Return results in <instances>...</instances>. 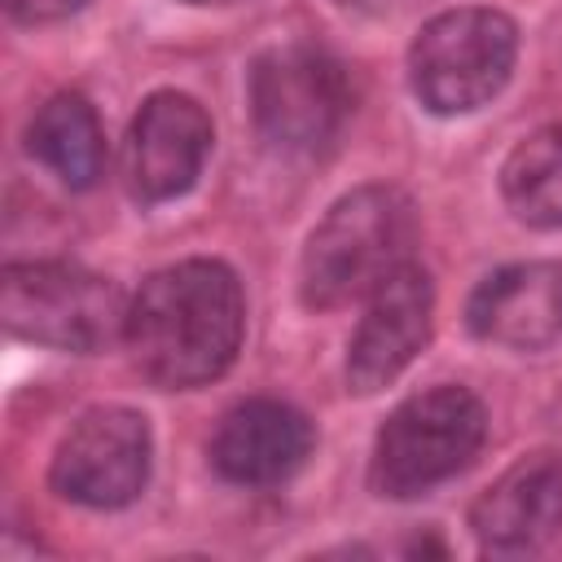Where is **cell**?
<instances>
[{
  "label": "cell",
  "instance_id": "obj_9",
  "mask_svg": "<svg viewBox=\"0 0 562 562\" xmlns=\"http://www.w3.org/2000/svg\"><path fill=\"white\" fill-rule=\"evenodd\" d=\"M430 312H435V285L430 272L413 259L369 294V307L347 347V386L356 395H373L386 382H395L426 347Z\"/></svg>",
  "mask_w": 562,
  "mask_h": 562
},
{
  "label": "cell",
  "instance_id": "obj_6",
  "mask_svg": "<svg viewBox=\"0 0 562 562\" xmlns=\"http://www.w3.org/2000/svg\"><path fill=\"white\" fill-rule=\"evenodd\" d=\"M351 79L338 57L312 44H281L250 66V114L277 154H321L351 114Z\"/></svg>",
  "mask_w": 562,
  "mask_h": 562
},
{
  "label": "cell",
  "instance_id": "obj_5",
  "mask_svg": "<svg viewBox=\"0 0 562 562\" xmlns=\"http://www.w3.org/2000/svg\"><path fill=\"white\" fill-rule=\"evenodd\" d=\"M518 26L496 9H448L408 48V88L430 114L487 105L514 70Z\"/></svg>",
  "mask_w": 562,
  "mask_h": 562
},
{
  "label": "cell",
  "instance_id": "obj_3",
  "mask_svg": "<svg viewBox=\"0 0 562 562\" xmlns=\"http://www.w3.org/2000/svg\"><path fill=\"white\" fill-rule=\"evenodd\" d=\"M487 439V413L465 386H430L391 408L373 439L369 487L386 501H413L461 474Z\"/></svg>",
  "mask_w": 562,
  "mask_h": 562
},
{
  "label": "cell",
  "instance_id": "obj_7",
  "mask_svg": "<svg viewBox=\"0 0 562 562\" xmlns=\"http://www.w3.org/2000/svg\"><path fill=\"white\" fill-rule=\"evenodd\" d=\"M149 422L123 404H97L61 435L48 483L57 496L88 509H123L149 483Z\"/></svg>",
  "mask_w": 562,
  "mask_h": 562
},
{
  "label": "cell",
  "instance_id": "obj_2",
  "mask_svg": "<svg viewBox=\"0 0 562 562\" xmlns=\"http://www.w3.org/2000/svg\"><path fill=\"white\" fill-rule=\"evenodd\" d=\"M417 211L395 184H360L312 228L299 263V294L312 312L369 299L386 277L413 263Z\"/></svg>",
  "mask_w": 562,
  "mask_h": 562
},
{
  "label": "cell",
  "instance_id": "obj_16",
  "mask_svg": "<svg viewBox=\"0 0 562 562\" xmlns=\"http://www.w3.org/2000/svg\"><path fill=\"white\" fill-rule=\"evenodd\" d=\"M342 9H360V13H391V9H404L413 0H338Z\"/></svg>",
  "mask_w": 562,
  "mask_h": 562
},
{
  "label": "cell",
  "instance_id": "obj_1",
  "mask_svg": "<svg viewBox=\"0 0 562 562\" xmlns=\"http://www.w3.org/2000/svg\"><path fill=\"white\" fill-rule=\"evenodd\" d=\"M246 294L228 263L180 259L158 268L127 307V351L136 369L162 391H193L215 382L241 347Z\"/></svg>",
  "mask_w": 562,
  "mask_h": 562
},
{
  "label": "cell",
  "instance_id": "obj_15",
  "mask_svg": "<svg viewBox=\"0 0 562 562\" xmlns=\"http://www.w3.org/2000/svg\"><path fill=\"white\" fill-rule=\"evenodd\" d=\"M4 9L18 22H57V18H70L75 9H83V0H4Z\"/></svg>",
  "mask_w": 562,
  "mask_h": 562
},
{
  "label": "cell",
  "instance_id": "obj_10",
  "mask_svg": "<svg viewBox=\"0 0 562 562\" xmlns=\"http://www.w3.org/2000/svg\"><path fill=\"white\" fill-rule=\"evenodd\" d=\"M316 443L312 422L281 400L233 404L211 435V465L220 479L241 487H272L290 479Z\"/></svg>",
  "mask_w": 562,
  "mask_h": 562
},
{
  "label": "cell",
  "instance_id": "obj_11",
  "mask_svg": "<svg viewBox=\"0 0 562 562\" xmlns=\"http://www.w3.org/2000/svg\"><path fill=\"white\" fill-rule=\"evenodd\" d=\"M562 527V457L531 452L514 461L474 505L470 531L483 553H531Z\"/></svg>",
  "mask_w": 562,
  "mask_h": 562
},
{
  "label": "cell",
  "instance_id": "obj_12",
  "mask_svg": "<svg viewBox=\"0 0 562 562\" xmlns=\"http://www.w3.org/2000/svg\"><path fill=\"white\" fill-rule=\"evenodd\" d=\"M465 325L474 338L540 351L562 338V263H509L483 277L465 303Z\"/></svg>",
  "mask_w": 562,
  "mask_h": 562
},
{
  "label": "cell",
  "instance_id": "obj_8",
  "mask_svg": "<svg viewBox=\"0 0 562 562\" xmlns=\"http://www.w3.org/2000/svg\"><path fill=\"white\" fill-rule=\"evenodd\" d=\"M211 114L189 92H154L136 110L123 149V176L132 198L171 202L193 189L211 154Z\"/></svg>",
  "mask_w": 562,
  "mask_h": 562
},
{
  "label": "cell",
  "instance_id": "obj_17",
  "mask_svg": "<svg viewBox=\"0 0 562 562\" xmlns=\"http://www.w3.org/2000/svg\"><path fill=\"white\" fill-rule=\"evenodd\" d=\"M184 4H233V0H184Z\"/></svg>",
  "mask_w": 562,
  "mask_h": 562
},
{
  "label": "cell",
  "instance_id": "obj_14",
  "mask_svg": "<svg viewBox=\"0 0 562 562\" xmlns=\"http://www.w3.org/2000/svg\"><path fill=\"white\" fill-rule=\"evenodd\" d=\"M501 198L522 224L562 228V123H549L509 149Z\"/></svg>",
  "mask_w": 562,
  "mask_h": 562
},
{
  "label": "cell",
  "instance_id": "obj_13",
  "mask_svg": "<svg viewBox=\"0 0 562 562\" xmlns=\"http://www.w3.org/2000/svg\"><path fill=\"white\" fill-rule=\"evenodd\" d=\"M26 149L66 189H92L105 167V136L97 110L79 92H57L40 105L26 127Z\"/></svg>",
  "mask_w": 562,
  "mask_h": 562
},
{
  "label": "cell",
  "instance_id": "obj_4",
  "mask_svg": "<svg viewBox=\"0 0 562 562\" xmlns=\"http://www.w3.org/2000/svg\"><path fill=\"white\" fill-rule=\"evenodd\" d=\"M123 290L79 263H9L0 277V321L13 338L92 356L127 329Z\"/></svg>",
  "mask_w": 562,
  "mask_h": 562
}]
</instances>
